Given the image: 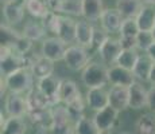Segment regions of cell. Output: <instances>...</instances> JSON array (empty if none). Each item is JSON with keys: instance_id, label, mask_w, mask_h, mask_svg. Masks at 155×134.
Here are the masks:
<instances>
[{"instance_id": "8d00e7d4", "label": "cell", "mask_w": 155, "mask_h": 134, "mask_svg": "<svg viewBox=\"0 0 155 134\" xmlns=\"http://www.w3.org/2000/svg\"><path fill=\"white\" fill-rule=\"evenodd\" d=\"M108 38H109V34L105 31V30L104 28H96V27H94V35H93V44H92V48L99 50Z\"/></svg>"}, {"instance_id": "d6986e66", "label": "cell", "mask_w": 155, "mask_h": 134, "mask_svg": "<svg viewBox=\"0 0 155 134\" xmlns=\"http://www.w3.org/2000/svg\"><path fill=\"white\" fill-rule=\"evenodd\" d=\"M27 130L23 117H8L4 118L2 114V134H25Z\"/></svg>"}, {"instance_id": "bcb514c9", "label": "cell", "mask_w": 155, "mask_h": 134, "mask_svg": "<svg viewBox=\"0 0 155 134\" xmlns=\"http://www.w3.org/2000/svg\"><path fill=\"white\" fill-rule=\"evenodd\" d=\"M7 2H10V0H2V3H7Z\"/></svg>"}, {"instance_id": "7c38bea8", "label": "cell", "mask_w": 155, "mask_h": 134, "mask_svg": "<svg viewBox=\"0 0 155 134\" xmlns=\"http://www.w3.org/2000/svg\"><path fill=\"white\" fill-rule=\"evenodd\" d=\"M86 105L94 111H99L104 107L109 106V90H105V87L88 89Z\"/></svg>"}, {"instance_id": "30bf717a", "label": "cell", "mask_w": 155, "mask_h": 134, "mask_svg": "<svg viewBox=\"0 0 155 134\" xmlns=\"http://www.w3.org/2000/svg\"><path fill=\"white\" fill-rule=\"evenodd\" d=\"M26 0H10L3 5V16L10 24H19L25 17Z\"/></svg>"}, {"instance_id": "44dd1931", "label": "cell", "mask_w": 155, "mask_h": 134, "mask_svg": "<svg viewBox=\"0 0 155 134\" xmlns=\"http://www.w3.org/2000/svg\"><path fill=\"white\" fill-rule=\"evenodd\" d=\"M82 3V16L88 22L99 20L104 12V2L103 0H81Z\"/></svg>"}, {"instance_id": "603a6c76", "label": "cell", "mask_w": 155, "mask_h": 134, "mask_svg": "<svg viewBox=\"0 0 155 134\" xmlns=\"http://www.w3.org/2000/svg\"><path fill=\"white\" fill-rule=\"evenodd\" d=\"M140 31H153L155 28V10L150 5H143L135 17Z\"/></svg>"}, {"instance_id": "2e32d148", "label": "cell", "mask_w": 155, "mask_h": 134, "mask_svg": "<svg viewBox=\"0 0 155 134\" xmlns=\"http://www.w3.org/2000/svg\"><path fill=\"white\" fill-rule=\"evenodd\" d=\"M30 71L34 75L35 79L41 80L47 76H51L54 73V62L47 59L46 56L41 55V56H35L34 62H32Z\"/></svg>"}, {"instance_id": "8fae6325", "label": "cell", "mask_w": 155, "mask_h": 134, "mask_svg": "<svg viewBox=\"0 0 155 134\" xmlns=\"http://www.w3.org/2000/svg\"><path fill=\"white\" fill-rule=\"evenodd\" d=\"M117 117H119L117 110L113 109L112 106H107L104 109L99 110V111H96L93 120L101 132H111L113 126H115L116 121H117Z\"/></svg>"}, {"instance_id": "7a4b0ae2", "label": "cell", "mask_w": 155, "mask_h": 134, "mask_svg": "<svg viewBox=\"0 0 155 134\" xmlns=\"http://www.w3.org/2000/svg\"><path fill=\"white\" fill-rule=\"evenodd\" d=\"M71 118L66 105H57L51 107V126L50 134H70L74 133V125H71Z\"/></svg>"}, {"instance_id": "f35d334b", "label": "cell", "mask_w": 155, "mask_h": 134, "mask_svg": "<svg viewBox=\"0 0 155 134\" xmlns=\"http://www.w3.org/2000/svg\"><path fill=\"white\" fill-rule=\"evenodd\" d=\"M120 44L123 47V50H131V48H136V38H131V36H121L119 38Z\"/></svg>"}, {"instance_id": "7402d4cb", "label": "cell", "mask_w": 155, "mask_h": 134, "mask_svg": "<svg viewBox=\"0 0 155 134\" xmlns=\"http://www.w3.org/2000/svg\"><path fill=\"white\" fill-rule=\"evenodd\" d=\"M81 97V91H80L78 86L74 80L65 79L61 82V87H59V98L61 102L65 105H69L74 99Z\"/></svg>"}, {"instance_id": "cb8c5ba5", "label": "cell", "mask_w": 155, "mask_h": 134, "mask_svg": "<svg viewBox=\"0 0 155 134\" xmlns=\"http://www.w3.org/2000/svg\"><path fill=\"white\" fill-rule=\"evenodd\" d=\"M142 7L143 3L140 0H116V10L120 12L124 19L136 17Z\"/></svg>"}, {"instance_id": "4fadbf2b", "label": "cell", "mask_w": 155, "mask_h": 134, "mask_svg": "<svg viewBox=\"0 0 155 134\" xmlns=\"http://www.w3.org/2000/svg\"><path fill=\"white\" fill-rule=\"evenodd\" d=\"M128 95H130V109L140 110L148 106V90L139 82H135L128 87Z\"/></svg>"}, {"instance_id": "d6a6232c", "label": "cell", "mask_w": 155, "mask_h": 134, "mask_svg": "<svg viewBox=\"0 0 155 134\" xmlns=\"http://www.w3.org/2000/svg\"><path fill=\"white\" fill-rule=\"evenodd\" d=\"M155 43V36L153 31H140L136 35V48L140 51H147Z\"/></svg>"}, {"instance_id": "83f0119b", "label": "cell", "mask_w": 155, "mask_h": 134, "mask_svg": "<svg viewBox=\"0 0 155 134\" xmlns=\"http://www.w3.org/2000/svg\"><path fill=\"white\" fill-rule=\"evenodd\" d=\"M139 54L136 51V48H131V50H123L119 55L117 61H116V64L119 66L127 68V70H134L135 64L138 63V59H139Z\"/></svg>"}, {"instance_id": "836d02e7", "label": "cell", "mask_w": 155, "mask_h": 134, "mask_svg": "<svg viewBox=\"0 0 155 134\" xmlns=\"http://www.w3.org/2000/svg\"><path fill=\"white\" fill-rule=\"evenodd\" d=\"M42 24L46 28V31L58 35L59 24H61V15H58L55 12H49V15L42 19Z\"/></svg>"}, {"instance_id": "52a82bcc", "label": "cell", "mask_w": 155, "mask_h": 134, "mask_svg": "<svg viewBox=\"0 0 155 134\" xmlns=\"http://www.w3.org/2000/svg\"><path fill=\"white\" fill-rule=\"evenodd\" d=\"M4 110L8 117H26L28 114V106L26 97L23 98L20 94L10 93L5 97Z\"/></svg>"}, {"instance_id": "f6af8a7d", "label": "cell", "mask_w": 155, "mask_h": 134, "mask_svg": "<svg viewBox=\"0 0 155 134\" xmlns=\"http://www.w3.org/2000/svg\"><path fill=\"white\" fill-rule=\"evenodd\" d=\"M120 134H132V133H130V132H121Z\"/></svg>"}, {"instance_id": "ba28073f", "label": "cell", "mask_w": 155, "mask_h": 134, "mask_svg": "<svg viewBox=\"0 0 155 134\" xmlns=\"http://www.w3.org/2000/svg\"><path fill=\"white\" fill-rule=\"evenodd\" d=\"M108 79L112 86H124V87H130L136 82L132 71L119 64H113L108 68Z\"/></svg>"}, {"instance_id": "60d3db41", "label": "cell", "mask_w": 155, "mask_h": 134, "mask_svg": "<svg viewBox=\"0 0 155 134\" xmlns=\"http://www.w3.org/2000/svg\"><path fill=\"white\" fill-rule=\"evenodd\" d=\"M146 54H147V55H148V58H150L151 61H153L154 63H155V43H154L153 46L150 47V48L147 50V51H146Z\"/></svg>"}, {"instance_id": "5bb4252c", "label": "cell", "mask_w": 155, "mask_h": 134, "mask_svg": "<svg viewBox=\"0 0 155 134\" xmlns=\"http://www.w3.org/2000/svg\"><path fill=\"white\" fill-rule=\"evenodd\" d=\"M123 16L120 15L116 8H105L103 15L100 17V23H101V28H104L109 35L113 32L120 31L121 23H123Z\"/></svg>"}, {"instance_id": "b9f144b4", "label": "cell", "mask_w": 155, "mask_h": 134, "mask_svg": "<svg viewBox=\"0 0 155 134\" xmlns=\"http://www.w3.org/2000/svg\"><path fill=\"white\" fill-rule=\"evenodd\" d=\"M148 82L151 83V86H155V63L153 64V68H151V73H150V78H148Z\"/></svg>"}, {"instance_id": "c3c4849f", "label": "cell", "mask_w": 155, "mask_h": 134, "mask_svg": "<svg viewBox=\"0 0 155 134\" xmlns=\"http://www.w3.org/2000/svg\"><path fill=\"white\" fill-rule=\"evenodd\" d=\"M70 134H76V133H70Z\"/></svg>"}, {"instance_id": "e0dca14e", "label": "cell", "mask_w": 155, "mask_h": 134, "mask_svg": "<svg viewBox=\"0 0 155 134\" xmlns=\"http://www.w3.org/2000/svg\"><path fill=\"white\" fill-rule=\"evenodd\" d=\"M93 35H94V27L88 20H80V22H77L76 42L80 46L85 47V48H92Z\"/></svg>"}, {"instance_id": "ac0fdd59", "label": "cell", "mask_w": 155, "mask_h": 134, "mask_svg": "<svg viewBox=\"0 0 155 134\" xmlns=\"http://www.w3.org/2000/svg\"><path fill=\"white\" fill-rule=\"evenodd\" d=\"M28 111H37V110H47L51 109L49 105V99L39 89H31L26 95Z\"/></svg>"}, {"instance_id": "7dc6e473", "label": "cell", "mask_w": 155, "mask_h": 134, "mask_svg": "<svg viewBox=\"0 0 155 134\" xmlns=\"http://www.w3.org/2000/svg\"><path fill=\"white\" fill-rule=\"evenodd\" d=\"M153 34H154V36H155V28L153 30Z\"/></svg>"}, {"instance_id": "ffe728a7", "label": "cell", "mask_w": 155, "mask_h": 134, "mask_svg": "<svg viewBox=\"0 0 155 134\" xmlns=\"http://www.w3.org/2000/svg\"><path fill=\"white\" fill-rule=\"evenodd\" d=\"M76 30L77 22H74L71 17L61 16V24H59V31L57 36L65 44H70L73 42H76Z\"/></svg>"}, {"instance_id": "ee69618b", "label": "cell", "mask_w": 155, "mask_h": 134, "mask_svg": "<svg viewBox=\"0 0 155 134\" xmlns=\"http://www.w3.org/2000/svg\"><path fill=\"white\" fill-rule=\"evenodd\" d=\"M100 134H112V133L111 132H101Z\"/></svg>"}, {"instance_id": "d590c367", "label": "cell", "mask_w": 155, "mask_h": 134, "mask_svg": "<svg viewBox=\"0 0 155 134\" xmlns=\"http://www.w3.org/2000/svg\"><path fill=\"white\" fill-rule=\"evenodd\" d=\"M66 107H68L71 118H73L74 121L80 120V118L82 117V113H84V109H85L84 99H82V97L77 98V99H74L73 102H70L69 105H66Z\"/></svg>"}, {"instance_id": "e575fe53", "label": "cell", "mask_w": 155, "mask_h": 134, "mask_svg": "<svg viewBox=\"0 0 155 134\" xmlns=\"http://www.w3.org/2000/svg\"><path fill=\"white\" fill-rule=\"evenodd\" d=\"M62 14L82 16L81 0H64V2H62Z\"/></svg>"}, {"instance_id": "9c48e42d", "label": "cell", "mask_w": 155, "mask_h": 134, "mask_svg": "<svg viewBox=\"0 0 155 134\" xmlns=\"http://www.w3.org/2000/svg\"><path fill=\"white\" fill-rule=\"evenodd\" d=\"M121 51H123V47L120 44V40L111 36L104 42L103 46L97 50L100 58L103 59V62L105 64H116V61H117Z\"/></svg>"}, {"instance_id": "3957f363", "label": "cell", "mask_w": 155, "mask_h": 134, "mask_svg": "<svg viewBox=\"0 0 155 134\" xmlns=\"http://www.w3.org/2000/svg\"><path fill=\"white\" fill-rule=\"evenodd\" d=\"M32 79H34V75L31 74L30 68L18 70L4 78L5 85H7V90L10 93H15V94L28 93L31 89H34L32 87Z\"/></svg>"}, {"instance_id": "8992f818", "label": "cell", "mask_w": 155, "mask_h": 134, "mask_svg": "<svg viewBox=\"0 0 155 134\" xmlns=\"http://www.w3.org/2000/svg\"><path fill=\"white\" fill-rule=\"evenodd\" d=\"M61 79L55 78L54 75L47 76L41 80H38V89L47 97L50 107H54L61 103L59 98V87H61Z\"/></svg>"}, {"instance_id": "5b68a950", "label": "cell", "mask_w": 155, "mask_h": 134, "mask_svg": "<svg viewBox=\"0 0 155 134\" xmlns=\"http://www.w3.org/2000/svg\"><path fill=\"white\" fill-rule=\"evenodd\" d=\"M65 52H66V44L58 36L46 38L42 43V47H41V54L53 62L64 61Z\"/></svg>"}, {"instance_id": "4dcf8cb0", "label": "cell", "mask_w": 155, "mask_h": 134, "mask_svg": "<svg viewBox=\"0 0 155 134\" xmlns=\"http://www.w3.org/2000/svg\"><path fill=\"white\" fill-rule=\"evenodd\" d=\"M20 36H22V34H19L16 30L5 24L0 26V38H2V44H4V46H10L14 50L15 44L20 39Z\"/></svg>"}, {"instance_id": "1f68e13d", "label": "cell", "mask_w": 155, "mask_h": 134, "mask_svg": "<svg viewBox=\"0 0 155 134\" xmlns=\"http://www.w3.org/2000/svg\"><path fill=\"white\" fill-rule=\"evenodd\" d=\"M120 35L121 36H131V38H136V35L140 32V28L138 26V22H136L135 17H128V19H124L123 23H121L120 27Z\"/></svg>"}, {"instance_id": "f546056e", "label": "cell", "mask_w": 155, "mask_h": 134, "mask_svg": "<svg viewBox=\"0 0 155 134\" xmlns=\"http://www.w3.org/2000/svg\"><path fill=\"white\" fill-rule=\"evenodd\" d=\"M26 11L37 19H43L50 12L43 0H26Z\"/></svg>"}, {"instance_id": "6da1fadb", "label": "cell", "mask_w": 155, "mask_h": 134, "mask_svg": "<svg viewBox=\"0 0 155 134\" xmlns=\"http://www.w3.org/2000/svg\"><path fill=\"white\" fill-rule=\"evenodd\" d=\"M81 80L88 89L94 87H105L107 83H109L108 79V67L105 63L99 62H91V63L82 70Z\"/></svg>"}, {"instance_id": "ab89813d", "label": "cell", "mask_w": 155, "mask_h": 134, "mask_svg": "<svg viewBox=\"0 0 155 134\" xmlns=\"http://www.w3.org/2000/svg\"><path fill=\"white\" fill-rule=\"evenodd\" d=\"M148 109L155 111V86H151V89L148 90Z\"/></svg>"}, {"instance_id": "f1b7e54d", "label": "cell", "mask_w": 155, "mask_h": 134, "mask_svg": "<svg viewBox=\"0 0 155 134\" xmlns=\"http://www.w3.org/2000/svg\"><path fill=\"white\" fill-rule=\"evenodd\" d=\"M135 127L138 134H155V114H143L136 121Z\"/></svg>"}, {"instance_id": "74e56055", "label": "cell", "mask_w": 155, "mask_h": 134, "mask_svg": "<svg viewBox=\"0 0 155 134\" xmlns=\"http://www.w3.org/2000/svg\"><path fill=\"white\" fill-rule=\"evenodd\" d=\"M50 12L62 14V2L64 0H43Z\"/></svg>"}, {"instance_id": "4316f807", "label": "cell", "mask_w": 155, "mask_h": 134, "mask_svg": "<svg viewBox=\"0 0 155 134\" xmlns=\"http://www.w3.org/2000/svg\"><path fill=\"white\" fill-rule=\"evenodd\" d=\"M74 133L76 134H100L101 130L97 127L93 118L82 115L80 120L74 122Z\"/></svg>"}, {"instance_id": "9a60e30c", "label": "cell", "mask_w": 155, "mask_h": 134, "mask_svg": "<svg viewBox=\"0 0 155 134\" xmlns=\"http://www.w3.org/2000/svg\"><path fill=\"white\" fill-rule=\"evenodd\" d=\"M109 106L116 109L119 113L130 107V95L128 87L124 86H112L109 90Z\"/></svg>"}, {"instance_id": "d4e9b609", "label": "cell", "mask_w": 155, "mask_h": 134, "mask_svg": "<svg viewBox=\"0 0 155 134\" xmlns=\"http://www.w3.org/2000/svg\"><path fill=\"white\" fill-rule=\"evenodd\" d=\"M153 64H154V62L148 58L147 54H146V55H140L138 59V63L135 64V67H134V70H132L135 78L139 80H143V82H148Z\"/></svg>"}, {"instance_id": "484cf974", "label": "cell", "mask_w": 155, "mask_h": 134, "mask_svg": "<svg viewBox=\"0 0 155 134\" xmlns=\"http://www.w3.org/2000/svg\"><path fill=\"white\" fill-rule=\"evenodd\" d=\"M22 34L31 42H38L43 39L45 34H46V28L43 27V24H39V23L34 22V20H28L23 27Z\"/></svg>"}, {"instance_id": "277c9868", "label": "cell", "mask_w": 155, "mask_h": 134, "mask_svg": "<svg viewBox=\"0 0 155 134\" xmlns=\"http://www.w3.org/2000/svg\"><path fill=\"white\" fill-rule=\"evenodd\" d=\"M89 61H91V56H89L85 47L77 44V46H69L66 48L64 62L69 70H71V71L84 70V68L91 63Z\"/></svg>"}, {"instance_id": "7bdbcfd3", "label": "cell", "mask_w": 155, "mask_h": 134, "mask_svg": "<svg viewBox=\"0 0 155 134\" xmlns=\"http://www.w3.org/2000/svg\"><path fill=\"white\" fill-rule=\"evenodd\" d=\"M143 3V5H150V7H154L155 5V0H140Z\"/></svg>"}]
</instances>
